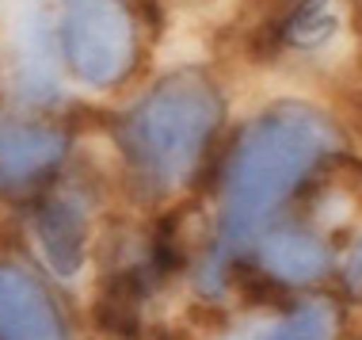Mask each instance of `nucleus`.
<instances>
[{
    "label": "nucleus",
    "instance_id": "obj_1",
    "mask_svg": "<svg viewBox=\"0 0 362 340\" xmlns=\"http://www.w3.org/2000/svg\"><path fill=\"white\" fill-rule=\"evenodd\" d=\"M347 153V130L313 96H271L237 123L218 172L214 249L199 268V290L221 298L233 283L237 256L259 237L279 210L328 176Z\"/></svg>",
    "mask_w": 362,
    "mask_h": 340
},
{
    "label": "nucleus",
    "instance_id": "obj_2",
    "mask_svg": "<svg viewBox=\"0 0 362 340\" xmlns=\"http://www.w3.org/2000/svg\"><path fill=\"white\" fill-rule=\"evenodd\" d=\"M229 126V89L206 62H175L111 115V142L138 203L180 196Z\"/></svg>",
    "mask_w": 362,
    "mask_h": 340
},
{
    "label": "nucleus",
    "instance_id": "obj_3",
    "mask_svg": "<svg viewBox=\"0 0 362 340\" xmlns=\"http://www.w3.org/2000/svg\"><path fill=\"white\" fill-rule=\"evenodd\" d=\"M65 81L88 96H119L149 65V23L134 0H54Z\"/></svg>",
    "mask_w": 362,
    "mask_h": 340
},
{
    "label": "nucleus",
    "instance_id": "obj_4",
    "mask_svg": "<svg viewBox=\"0 0 362 340\" xmlns=\"http://www.w3.org/2000/svg\"><path fill=\"white\" fill-rule=\"evenodd\" d=\"M244 50L267 69L328 73L358 50L355 0H263Z\"/></svg>",
    "mask_w": 362,
    "mask_h": 340
},
{
    "label": "nucleus",
    "instance_id": "obj_5",
    "mask_svg": "<svg viewBox=\"0 0 362 340\" xmlns=\"http://www.w3.org/2000/svg\"><path fill=\"white\" fill-rule=\"evenodd\" d=\"M0 81L19 111H54L65 103L57 57L54 0H16L0 27Z\"/></svg>",
    "mask_w": 362,
    "mask_h": 340
},
{
    "label": "nucleus",
    "instance_id": "obj_6",
    "mask_svg": "<svg viewBox=\"0 0 362 340\" xmlns=\"http://www.w3.org/2000/svg\"><path fill=\"white\" fill-rule=\"evenodd\" d=\"M73 153V134L38 115H0V191L38 188Z\"/></svg>",
    "mask_w": 362,
    "mask_h": 340
},
{
    "label": "nucleus",
    "instance_id": "obj_7",
    "mask_svg": "<svg viewBox=\"0 0 362 340\" xmlns=\"http://www.w3.org/2000/svg\"><path fill=\"white\" fill-rule=\"evenodd\" d=\"M31 237L42 252V264L57 279H76L84 271L88 241H92L88 203L65 188L42 191L31 207Z\"/></svg>",
    "mask_w": 362,
    "mask_h": 340
},
{
    "label": "nucleus",
    "instance_id": "obj_8",
    "mask_svg": "<svg viewBox=\"0 0 362 340\" xmlns=\"http://www.w3.org/2000/svg\"><path fill=\"white\" fill-rule=\"evenodd\" d=\"M252 245H256L259 271L279 287L320 283L336 264L328 237L320 230H313L309 222H271Z\"/></svg>",
    "mask_w": 362,
    "mask_h": 340
},
{
    "label": "nucleus",
    "instance_id": "obj_9",
    "mask_svg": "<svg viewBox=\"0 0 362 340\" xmlns=\"http://www.w3.org/2000/svg\"><path fill=\"white\" fill-rule=\"evenodd\" d=\"M62 306L46 283L16 264H0V340H65Z\"/></svg>",
    "mask_w": 362,
    "mask_h": 340
},
{
    "label": "nucleus",
    "instance_id": "obj_10",
    "mask_svg": "<svg viewBox=\"0 0 362 340\" xmlns=\"http://www.w3.org/2000/svg\"><path fill=\"white\" fill-rule=\"evenodd\" d=\"M336 310L328 302H301L275 314L271 322H263L256 329H248L237 340H332L336 336Z\"/></svg>",
    "mask_w": 362,
    "mask_h": 340
},
{
    "label": "nucleus",
    "instance_id": "obj_11",
    "mask_svg": "<svg viewBox=\"0 0 362 340\" xmlns=\"http://www.w3.org/2000/svg\"><path fill=\"white\" fill-rule=\"evenodd\" d=\"M344 283L351 295H362V241H355V249L344 260Z\"/></svg>",
    "mask_w": 362,
    "mask_h": 340
}]
</instances>
